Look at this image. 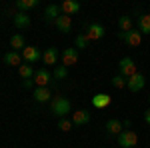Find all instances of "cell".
Here are the masks:
<instances>
[{"instance_id":"obj_17","label":"cell","mask_w":150,"mask_h":148,"mask_svg":"<svg viewBox=\"0 0 150 148\" xmlns=\"http://www.w3.org/2000/svg\"><path fill=\"white\" fill-rule=\"evenodd\" d=\"M4 62H6L8 66H20V62H22V54L10 50V52H6V54H4Z\"/></svg>"},{"instance_id":"obj_26","label":"cell","mask_w":150,"mask_h":148,"mask_svg":"<svg viewBox=\"0 0 150 148\" xmlns=\"http://www.w3.org/2000/svg\"><path fill=\"white\" fill-rule=\"evenodd\" d=\"M88 36H86V32H80V34H76V38H74V44H76V50L78 48H86L88 46Z\"/></svg>"},{"instance_id":"obj_29","label":"cell","mask_w":150,"mask_h":148,"mask_svg":"<svg viewBox=\"0 0 150 148\" xmlns=\"http://www.w3.org/2000/svg\"><path fill=\"white\" fill-rule=\"evenodd\" d=\"M32 84H34V80H24V82H22V86H24V88H30Z\"/></svg>"},{"instance_id":"obj_8","label":"cell","mask_w":150,"mask_h":148,"mask_svg":"<svg viewBox=\"0 0 150 148\" xmlns=\"http://www.w3.org/2000/svg\"><path fill=\"white\" fill-rule=\"evenodd\" d=\"M32 80H34L36 86H48V84H52V74L46 68H38L34 72V78Z\"/></svg>"},{"instance_id":"obj_15","label":"cell","mask_w":150,"mask_h":148,"mask_svg":"<svg viewBox=\"0 0 150 148\" xmlns=\"http://www.w3.org/2000/svg\"><path fill=\"white\" fill-rule=\"evenodd\" d=\"M60 12H62V8H60L58 4H50V6H46V12H44L46 22H56V18L60 16Z\"/></svg>"},{"instance_id":"obj_16","label":"cell","mask_w":150,"mask_h":148,"mask_svg":"<svg viewBox=\"0 0 150 148\" xmlns=\"http://www.w3.org/2000/svg\"><path fill=\"white\" fill-rule=\"evenodd\" d=\"M122 132V122L120 120H116V118H112V120H108L106 122V134H110V136H118Z\"/></svg>"},{"instance_id":"obj_21","label":"cell","mask_w":150,"mask_h":148,"mask_svg":"<svg viewBox=\"0 0 150 148\" xmlns=\"http://www.w3.org/2000/svg\"><path fill=\"white\" fill-rule=\"evenodd\" d=\"M42 60H44V64H56L58 60V50L52 46V48H46L44 50V54H42Z\"/></svg>"},{"instance_id":"obj_19","label":"cell","mask_w":150,"mask_h":148,"mask_svg":"<svg viewBox=\"0 0 150 148\" xmlns=\"http://www.w3.org/2000/svg\"><path fill=\"white\" fill-rule=\"evenodd\" d=\"M10 46H12V50H14V52H20V50H24V48H26V40H24V36H22V34H12Z\"/></svg>"},{"instance_id":"obj_18","label":"cell","mask_w":150,"mask_h":148,"mask_svg":"<svg viewBox=\"0 0 150 148\" xmlns=\"http://www.w3.org/2000/svg\"><path fill=\"white\" fill-rule=\"evenodd\" d=\"M14 26L16 28H28L30 26V16L26 12H16L14 16Z\"/></svg>"},{"instance_id":"obj_20","label":"cell","mask_w":150,"mask_h":148,"mask_svg":"<svg viewBox=\"0 0 150 148\" xmlns=\"http://www.w3.org/2000/svg\"><path fill=\"white\" fill-rule=\"evenodd\" d=\"M138 30L140 34H150V14H140L138 16Z\"/></svg>"},{"instance_id":"obj_7","label":"cell","mask_w":150,"mask_h":148,"mask_svg":"<svg viewBox=\"0 0 150 148\" xmlns=\"http://www.w3.org/2000/svg\"><path fill=\"white\" fill-rule=\"evenodd\" d=\"M40 58H42V52L36 46H26L22 50V60H26L28 64H36Z\"/></svg>"},{"instance_id":"obj_9","label":"cell","mask_w":150,"mask_h":148,"mask_svg":"<svg viewBox=\"0 0 150 148\" xmlns=\"http://www.w3.org/2000/svg\"><path fill=\"white\" fill-rule=\"evenodd\" d=\"M86 36H88V40H100L104 36V26L98 22H92L86 26Z\"/></svg>"},{"instance_id":"obj_2","label":"cell","mask_w":150,"mask_h":148,"mask_svg":"<svg viewBox=\"0 0 150 148\" xmlns=\"http://www.w3.org/2000/svg\"><path fill=\"white\" fill-rule=\"evenodd\" d=\"M138 144V136L134 130H122L118 134V146L120 148H134Z\"/></svg>"},{"instance_id":"obj_4","label":"cell","mask_w":150,"mask_h":148,"mask_svg":"<svg viewBox=\"0 0 150 148\" xmlns=\"http://www.w3.org/2000/svg\"><path fill=\"white\" fill-rule=\"evenodd\" d=\"M144 86H146V78H144V74H140V72H136L134 76H130V78L126 80V88L130 92H140Z\"/></svg>"},{"instance_id":"obj_13","label":"cell","mask_w":150,"mask_h":148,"mask_svg":"<svg viewBox=\"0 0 150 148\" xmlns=\"http://www.w3.org/2000/svg\"><path fill=\"white\" fill-rule=\"evenodd\" d=\"M50 96H52V92H50L48 86H36V90H34V100L36 102L44 104V102L50 100Z\"/></svg>"},{"instance_id":"obj_6","label":"cell","mask_w":150,"mask_h":148,"mask_svg":"<svg viewBox=\"0 0 150 148\" xmlns=\"http://www.w3.org/2000/svg\"><path fill=\"white\" fill-rule=\"evenodd\" d=\"M110 104H112V96L106 94V92H98V94H94V96H92V106H94V108H98V110L108 108Z\"/></svg>"},{"instance_id":"obj_3","label":"cell","mask_w":150,"mask_h":148,"mask_svg":"<svg viewBox=\"0 0 150 148\" xmlns=\"http://www.w3.org/2000/svg\"><path fill=\"white\" fill-rule=\"evenodd\" d=\"M118 72H120V76H124V78H130V76H134L138 70H136V64H134V60L132 58H122L120 62H118Z\"/></svg>"},{"instance_id":"obj_12","label":"cell","mask_w":150,"mask_h":148,"mask_svg":"<svg viewBox=\"0 0 150 148\" xmlns=\"http://www.w3.org/2000/svg\"><path fill=\"white\" fill-rule=\"evenodd\" d=\"M60 32H70V28H72V16H66V14H60L56 18V22H54Z\"/></svg>"},{"instance_id":"obj_11","label":"cell","mask_w":150,"mask_h":148,"mask_svg":"<svg viewBox=\"0 0 150 148\" xmlns=\"http://www.w3.org/2000/svg\"><path fill=\"white\" fill-rule=\"evenodd\" d=\"M90 122V112L88 110H76L72 112V124L74 126H84Z\"/></svg>"},{"instance_id":"obj_28","label":"cell","mask_w":150,"mask_h":148,"mask_svg":"<svg viewBox=\"0 0 150 148\" xmlns=\"http://www.w3.org/2000/svg\"><path fill=\"white\" fill-rule=\"evenodd\" d=\"M112 86L118 88V90H120V88H124V86H126V78H124V76H120V74L114 76V78H112Z\"/></svg>"},{"instance_id":"obj_30","label":"cell","mask_w":150,"mask_h":148,"mask_svg":"<svg viewBox=\"0 0 150 148\" xmlns=\"http://www.w3.org/2000/svg\"><path fill=\"white\" fill-rule=\"evenodd\" d=\"M144 120H146V124H150V108L144 112Z\"/></svg>"},{"instance_id":"obj_24","label":"cell","mask_w":150,"mask_h":148,"mask_svg":"<svg viewBox=\"0 0 150 148\" xmlns=\"http://www.w3.org/2000/svg\"><path fill=\"white\" fill-rule=\"evenodd\" d=\"M118 28H120V32H130L132 30V18L130 16H120L118 18Z\"/></svg>"},{"instance_id":"obj_14","label":"cell","mask_w":150,"mask_h":148,"mask_svg":"<svg viewBox=\"0 0 150 148\" xmlns=\"http://www.w3.org/2000/svg\"><path fill=\"white\" fill-rule=\"evenodd\" d=\"M60 8H62V12L66 16H72V14H76V12L80 10V2H76V0H64L60 4Z\"/></svg>"},{"instance_id":"obj_1","label":"cell","mask_w":150,"mask_h":148,"mask_svg":"<svg viewBox=\"0 0 150 148\" xmlns=\"http://www.w3.org/2000/svg\"><path fill=\"white\" fill-rule=\"evenodd\" d=\"M50 110L54 116L58 118H66L70 114V100L66 96H54L52 100H50Z\"/></svg>"},{"instance_id":"obj_25","label":"cell","mask_w":150,"mask_h":148,"mask_svg":"<svg viewBox=\"0 0 150 148\" xmlns=\"http://www.w3.org/2000/svg\"><path fill=\"white\" fill-rule=\"evenodd\" d=\"M68 76V68L66 66H54V74H52V80H64Z\"/></svg>"},{"instance_id":"obj_27","label":"cell","mask_w":150,"mask_h":148,"mask_svg":"<svg viewBox=\"0 0 150 148\" xmlns=\"http://www.w3.org/2000/svg\"><path fill=\"white\" fill-rule=\"evenodd\" d=\"M72 120H70V118H60V120H58V128H60V130H62V132H70V130H72Z\"/></svg>"},{"instance_id":"obj_10","label":"cell","mask_w":150,"mask_h":148,"mask_svg":"<svg viewBox=\"0 0 150 148\" xmlns=\"http://www.w3.org/2000/svg\"><path fill=\"white\" fill-rule=\"evenodd\" d=\"M78 62V50L76 48H66L64 52H62V66H74Z\"/></svg>"},{"instance_id":"obj_5","label":"cell","mask_w":150,"mask_h":148,"mask_svg":"<svg viewBox=\"0 0 150 148\" xmlns=\"http://www.w3.org/2000/svg\"><path fill=\"white\" fill-rule=\"evenodd\" d=\"M120 36V40H124L128 46H138L142 42V34H140V30H130V32H118Z\"/></svg>"},{"instance_id":"obj_23","label":"cell","mask_w":150,"mask_h":148,"mask_svg":"<svg viewBox=\"0 0 150 148\" xmlns=\"http://www.w3.org/2000/svg\"><path fill=\"white\" fill-rule=\"evenodd\" d=\"M14 6H16L20 12H26V10H32V8L38 6V0H18Z\"/></svg>"},{"instance_id":"obj_22","label":"cell","mask_w":150,"mask_h":148,"mask_svg":"<svg viewBox=\"0 0 150 148\" xmlns=\"http://www.w3.org/2000/svg\"><path fill=\"white\" fill-rule=\"evenodd\" d=\"M34 72L36 70L32 68L30 64H20V66H18V74H20L22 80H32L34 78Z\"/></svg>"}]
</instances>
